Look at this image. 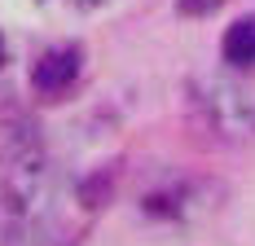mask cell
Masks as SVG:
<instances>
[{
  "label": "cell",
  "mask_w": 255,
  "mask_h": 246,
  "mask_svg": "<svg viewBox=\"0 0 255 246\" xmlns=\"http://www.w3.org/2000/svg\"><path fill=\"white\" fill-rule=\"evenodd\" d=\"M225 62H233V66L255 62V18H242L225 31Z\"/></svg>",
  "instance_id": "obj_3"
},
{
  "label": "cell",
  "mask_w": 255,
  "mask_h": 246,
  "mask_svg": "<svg viewBox=\"0 0 255 246\" xmlns=\"http://www.w3.org/2000/svg\"><path fill=\"white\" fill-rule=\"evenodd\" d=\"M0 194L13 224H26V229L44 216V202H49V163H44L40 132L13 115L0 119Z\"/></svg>",
  "instance_id": "obj_1"
},
{
  "label": "cell",
  "mask_w": 255,
  "mask_h": 246,
  "mask_svg": "<svg viewBox=\"0 0 255 246\" xmlns=\"http://www.w3.org/2000/svg\"><path fill=\"white\" fill-rule=\"evenodd\" d=\"M0 62H4V44H0Z\"/></svg>",
  "instance_id": "obj_5"
},
{
  "label": "cell",
  "mask_w": 255,
  "mask_h": 246,
  "mask_svg": "<svg viewBox=\"0 0 255 246\" xmlns=\"http://www.w3.org/2000/svg\"><path fill=\"white\" fill-rule=\"evenodd\" d=\"M79 79V57L71 49H57V53H44L40 57V66H35V75H31V84H35V93L49 101H62L71 88H75Z\"/></svg>",
  "instance_id": "obj_2"
},
{
  "label": "cell",
  "mask_w": 255,
  "mask_h": 246,
  "mask_svg": "<svg viewBox=\"0 0 255 246\" xmlns=\"http://www.w3.org/2000/svg\"><path fill=\"white\" fill-rule=\"evenodd\" d=\"M225 0H176V9L185 13V18H203V13H216Z\"/></svg>",
  "instance_id": "obj_4"
}]
</instances>
